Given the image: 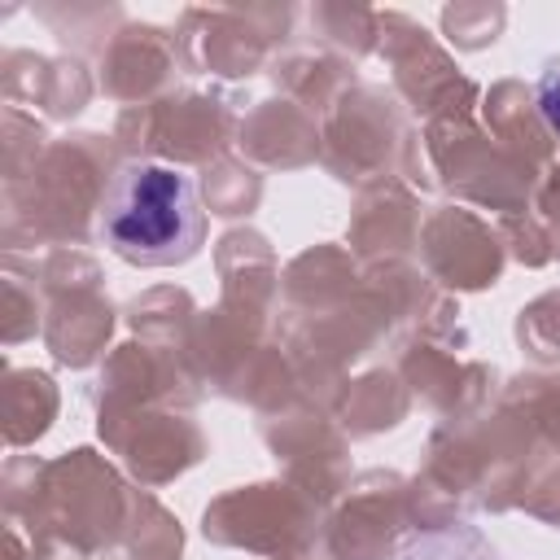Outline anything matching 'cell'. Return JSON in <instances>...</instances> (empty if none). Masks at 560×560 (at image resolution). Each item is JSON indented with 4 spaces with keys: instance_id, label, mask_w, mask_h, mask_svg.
<instances>
[{
    "instance_id": "1",
    "label": "cell",
    "mask_w": 560,
    "mask_h": 560,
    "mask_svg": "<svg viewBox=\"0 0 560 560\" xmlns=\"http://www.w3.org/2000/svg\"><path fill=\"white\" fill-rule=\"evenodd\" d=\"M96 232L136 267H175L192 258L206 236L192 175L166 162H127L101 197Z\"/></svg>"
},
{
    "instance_id": "2",
    "label": "cell",
    "mask_w": 560,
    "mask_h": 560,
    "mask_svg": "<svg viewBox=\"0 0 560 560\" xmlns=\"http://www.w3.org/2000/svg\"><path fill=\"white\" fill-rule=\"evenodd\" d=\"M398 560H503L499 547L468 521H451V525H433L424 534H416Z\"/></svg>"
},
{
    "instance_id": "3",
    "label": "cell",
    "mask_w": 560,
    "mask_h": 560,
    "mask_svg": "<svg viewBox=\"0 0 560 560\" xmlns=\"http://www.w3.org/2000/svg\"><path fill=\"white\" fill-rule=\"evenodd\" d=\"M534 101H538V114L542 122L560 136V57L547 61V70L538 74V88H534Z\"/></svg>"
}]
</instances>
